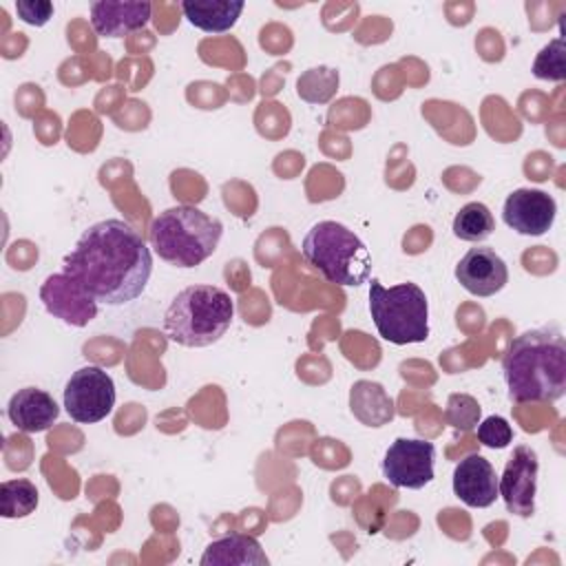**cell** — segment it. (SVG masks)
Returning <instances> with one entry per match:
<instances>
[{"label":"cell","mask_w":566,"mask_h":566,"mask_svg":"<svg viewBox=\"0 0 566 566\" xmlns=\"http://www.w3.org/2000/svg\"><path fill=\"white\" fill-rule=\"evenodd\" d=\"M301 252L305 261L336 285H363L371 274V254L367 245L347 226L338 221H318L303 237Z\"/></svg>","instance_id":"5b68a950"},{"label":"cell","mask_w":566,"mask_h":566,"mask_svg":"<svg viewBox=\"0 0 566 566\" xmlns=\"http://www.w3.org/2000/svg\"><path fill=\"white\" fill-rule=\"evenodd\" d=\"M557 217V203L553 195L537 188H517L504 199L502 219L517 234L542 237Z\"/></svg>","instance_id":"8fae6325"},{"label":"cell","mask_w":566,"mask_h":566,"mask_svg":"<svg viewBox=\"0 0 566 566\" xmlns=\"http://www.w3.org/2000/svg\"><path fill=\"white\" fill-rule=\"evenodd\" d=\"M7 416L18 431L40 433L57 420L60 407L49 391L38 387H22L11 396Z\"/></svg>","instance_id":"5bb4252c"},{"label":"cell","mask_w":566,"mask_h":566,"mask_svg":"<svg viewBox=\"0 0 566 566\" xmlns=\"http://www.w3.org/2000/svg\"><path fill=\"white\" fill-rule=\"evenodd\" d=\"M234 301L217 285H188L164 312L166 336L184 347L217 343L232 323Z\"/></svg>","instance_id":"277c9868"},{"label":"cell","mask_w":566,"mask_h":566,"mask_svg":"<svg viewBox=\"0 0 566 566\" xmlns=\"http://www.w3.org/2000/svg\"><path fill=\"white\" fill-rule=\"evenodd\" d=\"M338 91V71L332 66H312L296 80V93L307 104H325Z\"/></svg>","instance_id":"44dd1931"},{"label":"cell","mask_w":566,"mask_h":566,"mask_svg":"<svg viewBox=\"0 0 566 566\" xmlns=\"http://www.w3.org/2000/svg\"><path fill=\"white\" fill-rule=\"evenodd\" d=\"M115 407V382L108 371L86 365L73 371L64 387V409L71 420L93 424L104 420Z\"/></svg>","instance_id":"52a82bcc"},{"label":"cell","mask_w":566,"mask_h":566,"mask_svg":"<svg viewBox=\"0 0 566 566\" xmlns=\"http://www.w3.org/2000/svg\"><path fill=\"white\" fill-rule=\"evenodd\" d=\"M451 484L455 497L471 509H486L500 497L495 469L480 453H469L455 464Z\"/></svg>","instance_id":"4fadbf2b"},{"label":"cell","mask_w":566,"mask_h":566,"mask_svg":"<svg viewBox=\"0 0 566 566\" xmlns=\"http://www.w3.org/2000/svg\"><path fill=\"white\" fill-rule=\"evenodd\" d=\"M537 471V453L526 444H517L497 480V493L509 513L517 517H531L535 513Z\"/></svg>","instance_id":"9c48e42d"},{"label":"cell","mask_w":566,"mask_h":566,"mask_svg":"<svg viewBox=\"0 0 566 566\" xmlns=\"http://www.w3.org/2000/svg\"><path fill=\"white\" fill-rule=\"evenodd\" d=\"M478 440L489 449H504L513 442V429L506 418L489 416L478 422Z\"/></svg>","instance_id":"cb8c5ba5"},{"label":"cell","mask_w":566,"mask_h":566,"mask_svg":"<svg viewBox=\"0 0 566 566\" xmlns=\"http://www.w3.org/2000/svg\"><path fill=\"white\" fill-rule=\"evenodd\" d=\"M44 310L71 327H84L97 316V301L66 272L49 274L40 287Z\"/></svg>","instance_id":"30bf717a"},{"label":"cell","mask_w":566,"mask_h":566,"mask_svg":"<svg viewBox=\"0 0 566 566\" xmlns=\"http://www.w3.org/2000/svg\"><path fill=\"white\" fill-rule=\"evenodd\" d=\"M245 9L243 2L230 0H186L181 2V11L188 22L206 33H226L230 31L241 11Z\"/></svg>","instance_id":"e0dca14e"},{"label":"cell","mask_w":566,"mask_h":566,"mask_svg":"<svg viewBox=\"0 0 566 566\" xmlns=\"http://www.w3.org/2000/svg\"><path fill=\"white\" fill-rule=\"evenodd\" d=\"M223 223L195 206H172L150 223V245L157 256L175 268H195L203 263L219 245Z\"/></svg>","instance_id":"3957f363"},{"label":"cell","mask_w":566,"mask_h":566,"mask_svg":"<svg viewBox=\"0 0 566 566\" xmlns=\"http://www.w3.org/2000/svg\"><path fill=\"white\" fill-rule=\"evenodd\" d=\"M502 374L513 402H555L566 394V340L559 327H535L509 343Z\"/></svg>","instance_id":"7a4b0ae2"},{"label":"cell","mask_w":566,"mask_h":566,"mask_svg":"<svg viewBox=\"0 0 566 566\" xmlns=\"http://www.w3.org/2000/svg\"><path fill=\"white\" fill-rule=\"evenodd\" d=\"M352 413L367 427H382L394 418V402L382 385L371 380H356L349 391Z\"/></svg>","instance_id":"ac0fdd59"},{"label":"cell","mask_w":566,"mask_h":566,"mask_svg":"<svg viewBox=\"0 0 566 566\" xmlns=\"http://www.w3.org/2000/svg\"><path fill=\"white\" fill-rule=\"evenodd\" d=\"M480 405L473 396L469 394H451L447 398V409H444V418L453 429L460 431H471L478 427L480 422Z\"/></svg>","instance_id":"7402d4cb"},{"label":"cell","mask_w":566,"mask_h":566,"mask_svg":"<svg viewBox=\"0 0 566 566\" xmlns=\"http://www.w3.org/2000/svg\"><path fill=\"white\" fill-rule=\"evenodd\" d=\"M153 13L150 2H111L91 4V24L99 38H124L148 24Z\"/></svg>","instance_id":"9a60e30c"},{"label":"cell","mask_w":566,"mask_h":566,"mask_svg":"<svg viewBox=\"0 0 566 566\" xmlns=\"http://www.w3.org/2000/svg\"><path fill=\"white\" fill-rule=\"evenodd\" d=\"M451 230L462 241L480 243V241H484V239H489L493 234L495 219H493L491 210L482 201H469L453 217Z\"/></svg>","instance_id":"d6986e66"},{"label":"cell","mask_w":566,"mask_h":566,"mask_svg":"<svg viewBox=\"0 0 566 566\" xmlns=\"http://www.w3.org/2000/svg\"><path fill=\"white\" fill-rule=\"evenodd\" d=\"M533 75L537 80H551V82H562L566 77L564 71V40L555 38L533 60Z\"/></svg>","instance_id":"603a6c76"},{"label":"cell","mask_w":566,"mask_h":566,"mask_svg":"<svg viewBox=\"0 0 566 566\" xmlns=\"http://www.w3.org/2000/svg\"><path fill=\"white\" fill-rule=\"evenodd\" d=\"M270 559L256 537L230 533L210 542L199 559L201 566H265Z\"/></svg>","instance_id":"2e32d148"},{"label":"cell","mask_w":566,"mask_h":566,"mask_svg":"<svg viewBox=\"0 0 566 566\" xmlns=\"http://www.w3.org/2000/svg\"><path fill=\"white\" fill-rule=\"evenodd\" d=\"M97 303L119 307L148 285L153 254L144 237L122 219H104L88 226L64 256V270Z\"/></svg>","instance_id":"6da1fadb"},{"label":"cell","mask_w":566,"mask_h":566,"mask_svg":"<svg viewBox=\"0 0 566 566\" xmlns=\"http://www.w3.org/2000/svg\"><path fill=\"white\" fill-rule=\"evenodd\" d=\"M40 493L31 480L15 478L0 484V515L7 520L27 517L38 509Z\"/></svg>","instance_id":"ffe728a7"},{"label":"cell","mask_w":566,"mask_h":566,"mask_svg":"<svg viewBox=\"0 0 566 566\" xmlns=\"http://www.w3.org/2000/svg\"><path fill=\"white\" fill-rule=\"evenodd\" d=\"M458 283L473 296H493L509 283L504 259L486 245L471 248L455 265Z\"/></svg>","instance_id":"7c38bea8"},{"label":"cell","mask_w":566,"mask_h":566,"mask_svg":"<svg viewBox=\"0 0 566 566\" xmlns=\"http://www.w3.org/2000/svg\"><path fill=\"white\" fill-rule=\"evenodd\" d=\"M53 2L49 0H18L15 13L31 27H44L53 18Z\"/></svg>","instance_id":"d4e9b609"},{"label":"cell","mask_w":566,"mask_h":566,"mask_svg":"<svg viewBox=\"0 0 566 566\" xmlns=\"http://www.w3.org/2000/svg\"><path fill=\"white\" fill-rule=\"evenodd\" d=\"M436 447L422 438H396L382 458V475L396 489H424L433 480Z\"/></svg>","instance_id":"ba28073f"},{"label":"cell","mask_w":566,"mask_h":566,"mask_svg":"<svg viewBox=\"0 0 566 566\" xmlns=\"http://www.w3.org/2000/svg\"><path fill=\"white\" fill-rule=\"evenodd\" d=\"M369 283V314L378 336L394 345L424 343L429 338V303L420 285L407 281L385 287L378 279Z\"/></svg>","instance_id":"8992f818"}]
</instances>
